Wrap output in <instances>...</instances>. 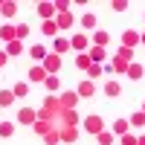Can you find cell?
I'll use <instances>...</instances> for the list:
<instances>
[{
    "mask_svg": "<svg viewBox=\"0 0 145 145\" xmlns=\"http://www.w3.org/2000/svg\"><path fill=\"white\" fill-rule=\"evenodd\" d=\"M81 122H84V131H87V134H102V131H105V119L99 116V113H90L87 119H81Z\"/></svg>",
    "mask_w": 145,
    "mask_h": 145,
    "instance_id": "1",
    "label": "cell"
},
{
    "mask_svg": "<svg viewBox=\"0 0 145 145\" xmlns=\"http://www.w3.org/2000/svg\"><path fill=\"white\" fill-rule=\"evenodd\" d=\"M41 67H44L46 72H50V76H55V72L61 70V55H55V52H50V55H46L44 61H41Z\"/></svg>",
    "mask_w": 145,
    "mask_h": 145,
    "instance_id": "2",
    "label": "cell"
},
{
    "mask_svg": "<svg viewBox=\"0 0 145 145\" xmlns=\"http://www.w3.org/2000/svg\"><path fill=\"white\" fill-rule=\"evenodd\" d=\"M87 46H90V38H87L84 32H76V35L70 38V50H78V52H84Z\"/></svg>",
    "mask_w": 145,
    "mask_h": 145,
    "instance_id": "3",
    "label": "cell"
},
{
    "mask_svg": "<svg viewBox=\"0 0 145 145\" xmlns=\"http://www.w3.org/2000/svg\"><path fill=\"white\" fill-rule=\"evenodd\" d=\"M18 122L20 125H35V122H38V110H32V107H20V110H18Z\"/></svg>",
    "mask_w": 145,
    "mask_h": 145,
    "instance_id": "4",
    "label": "cell"
},
{
    "mask_svg": "<svg viewBox=\"0 0 145 145\" xmlns=\"http://www.w3.org/2000/svg\"><path fill=\"white\" fill-rule=\"evenodd\" d=\"M76 93L81 96V99H93L96 96V81H90V78H84L78 87H76Z\"/></svg>",
    "mask_w": 145,
    "mask_h": 145,
    "instance_id": "5",
    "label": "cell"
},
{
    "mask_svg": "<svg viewBox=\"0 0 145 145\" xmlns=\"http://www.w3.org/2000/svg\"><path fill=\"white\" fill-rule=\"evenodd\" d=\"M58 99H61V105H64V107H70V110H76V105H78V99H81V96H78L76 90H64L61 96H58Z\"/></svg>",
    "mask_w": 145,
    "mask_h": 145,
    "instance_id": "6",
    "label": "cell"
},
{
    "mask_svg": "<svg viewBox=\"0 0 145 145\" xmlns=\"http://www.w3.org/2000/svg\"><path fill=\"white\" fill-rule=\"evenodd\" d=\"M137 44H139V32H137V29H125V32H122V46L134 50Z\"/></svg>",
    "mask_w": 145,
    "mask_h": 145,
    "instance_id": "7",
    "label": "cell"
},
{
    "mask_svg": "<svg viewBox=\"0 0 145 145\" xmlns=\"http://www.w3.org/2000/svg\"><path fill=\"white\" fill-rule=\"evenodd\" d=\"M46 76H50V72H46L41 64H35V67L29 70V81H35V84H44V81H46Z\"/></svg>",
    "mask_w": 145,
    "mask_h": 145,
    "instance_id": "8",
    "label": "cell"
},
{
    "mask_svg": "<svg viewBox=\"0 0 145 145\" xmlns=\"http://www.w3.org/2000/svg\"><path fill=\"white\" fill-rule=\"evenodd\" d=\"M0 38H3V44H12V41H18V29L12 26V23H3V29H0Z\"/></svg>",
    "mask_w": 145,
    "mask_h": 145,
    "instance_id": "9",
    "label": "cell"
},
{
    "mask_svg": "<svg viewBox=\"0 0 145 145\" xmlns=\"http://www.w3.org/2000/svg\"><path fill=\"white\" fill-rule=\"evenodd\" d=\"M72 20H76V18H72V12H61V15H55L58 32H61V29H70V26H72Z\"/></svg>",
    "mask_w": 145,
    "mask_h": 145,
    "instance_id": "10",
    "label": "cell"
},
{
    "mask_svg": "<svg viewBox=\"0 0 145 145\" xmlns=\"http://www.w3.org/2000/svg\"><path fill=\"white\" fill-rule=\"evenodd\" d=\"M58 134H61V142H67V145H72V142H76L78 139V128H61V131H58Z\"/></svg>",
    "mask_w": 145,
    "mask_h": 145,
    "instance_id": "11",
    "label": "cell"
},
{
    "mask_svg": "<svg viewBox=\"0 0 145 145\" xmlns=\"http://www.w3.org/2000/svg\"><path fill=\"white\" fill-rule=\"evenodd\" d=\"M38 15H41L44 20H55L58 12H55V6H52V3H38Z\"/></svg>",
    "mask_w": 145,
    "mask_h": 145,
    "instance_id": "12",
    "label": "cell"
},
{
    "mask_svg": "<svg viewBox=\"0 0 145 145\" xmlns=\"http://www.w3.org/2000/svg\"><path fill=\"white\" fill-rule=\"evenodd\" d=\"M125 76H131L134 81H139V78L145 76V67H142L139 61H131V64H128V72H125Z\"/></svg>",
    "mask_w": 145,
    "mask_h": 145,
    "instance_id": "13",
    "label": "cell"
},
{
    "mask_svg": "<svg viewBox=\"0 0 145 145\" xmlns=\"http://www.w3.org/2000/svg\"><path fill=\"white\" fill-rule=\"evenodd\" d=\"M105 96L107 99H119V96H122V84L119 81H107L105 84Z\"/></svg>",
    "mask_w": 145,
    "mask_h": 145,
    "instance_id": "14",
    "label": "cell"
},
{
    "mask_svg": "<svg viewBox=\"0 0 145 145\" xmlns=\"http://www.w3.org/2000/svg\"><path fill=\"white\" fill-rule=\"evenodd\" d=\"M87 55H90V61H93V64H102L105 58H107L105 46H93V44H90V52H87Z\"/></svg>",
    "mask_w": 145,
    "mask_h": 145,
    "instance_id": "15",
    "label": "cell"
},
{
    "mask_svg": "<svg viewBox=\"0 0 145 145\" xmlns=\"http://www.w3.org/2000/svg\"><path fill=\"white\" fill-rule=\"evenodd\" d=\"M107 41H110V35H107L105 29H96V32H93V38H90V44H93V46H105Z\"/></svg>",
    "mask_w": 145,
    "mask_h": 145,
    "instance_id": "16",
    "label": "cell"
},
{
    "mask_svg": "<svg viewBox=\"0 0 145 145\" xmlns=\"http://www.w3.org/2000/svg\"><path fill=\"white\" fill-rule=\"evenodd\" d=\"M41 32L46 35V38H58V23H55V20H44Z\"/></svg>",
    "mask_w": 145,
    "mask_h": 145,
    "instance_id": "17",
    "label": "cell"
},
{
    "mask_svg": "<svg viewBox=\"0 0 145 145\" xmlns=\"http://www.w3.org/2000/svg\"><path fill=\"white\" fill-rule=\"evenodd\" d=\"M128 128H131L128 119H116V122H113V137H125V134H128Z\"/></svg>",
    "mask_w": 145,
    "mask_h": 145,
    "instance_id": "18",
    "label": "cell"
},
{
    "mask_svg": "<svg viewBox=\"0 0 145 145\" xmlns=\"http://www.w3.org/2000/svg\"><path fill=\"white\" fill-rule=\"evenodd\" d=\"M12 93H15V99H26V96H29V84L26 81H18L15 87H12Z\"/></svg>",
    "mask_w": 145,
    "mask_h": 145,
    "instance_id": "19",
    "label": "cell"
},
{
    "mask_svg": "<svg viewBox=\"0 0 145 145\" xmlns=\"http://www.w3.org/2000/svg\"><path fill=\"white\" fill-rule=\"evenodd\" d=\"M29 55H32V61H44V58L50 55V52H46V46H41V44H35L32 50H29Z\"/></svg>",
    "mask_w": 145,
    "mask_h": 145,
    "instance_id": "20",
    "label": "cell"
},
{
    "mask_svg": "<svg viewBox=\"0 0 145 145\" xmlns=\"http://www.w3.org/2000/svg\"><path fill=\"white\" fill-rule=\"evenodd\" d=\"M0 12H3V18H15V12H18V3H12V0H0Z\"/></svg>",
    "mask_w": 145,
    "mask_h": 145,
    "instance_id": "21",
    "label": "cell"
},
{
    "mask_svg": "<svg viewBox=\"0 0 145 145\" xmlns=\"http://www.w3.org/2000/svg\"><path fill=\"white\" fill-rule=\"evenodd\" d=\"M90 64H93V61H90V55H87V52H78V55H76V67H78V70L87 72V70H90Z\"/></svg>",
    "mask_w": 145,
    "mask_h": 145,
    "instance_id": "22",
    "label": "cell"
},
{
    "mask_svg": "<svg viewBox=\"0 0 145 145\" xmlns=\"http://www.w3.org/2000/svg\"><path fill=\"white\" fill-rule=\"evenodd\" d=\"M116 58H119V61H125V64H131V61H134V50H128V46H119Z\"/></svg>",
    "mask_w": 145,
    "mask_h": 145,
    "instance_id": "23",
    "label": "cell"
},
{
    "mask_svg": "<svg viewBox=\"0 0 145 145\" xmlns=\"http://www.w3.org/2000/svg\"><path fill=\"white\" fill-rule=\"evenodd\" d=\"M67 50H70V41H67V38H55L52 52H55V55H61V52H67Z\"/></svg>",
    "mask_w": 145,
    "mask_h": 145,
    "instance_id": "24",
    "label": "cell"
},
{
    "mask_svg": "<svg viewBox=\"0 0 145 145\" xmlns=\"http://www.w3.org/2000/svg\"><path fill=\"white\" fill-rule=\"evenodd\" d=\"M23 52V41H12L6 44V55H20Z\"/></svg>",
    "mask_w": 145,
    "mask_h": 145,
    "instance_id": "25",
    "label": "cell"
},
{
    "mask_svg": "<svg viewBox=\"0 0 145 145\" xmlns=\"http://www.w3.org/2000/svg\"><path fill=\"white\" fill-rule=\"evenodd\" d=\"M12 102H15V93L12 90H0V107H9Z\"/></svg>",
    "mask_w": 145,
    "mask_h": 145,
    "instance_id": "26",
    "label": "cell"
},
{
    "mask_svg": "<svg viewBox=\"0 0 145 145\" xmlns=\"http://www.w3.org/2000/svg\"><path fill=\"white\" fill-rule=\"evenodd\" d=\"M44 142H46V145H58V142H61V134H58V131H46V134H44Z\"/></svg>",
    "mask_w": 145,
    "mask_h": 145,
    "instance_id": "27",
    "label": "cell"
},
{
    "mask_svg": "<svg viewBox=\"0 0 145 145\" xmlns=\"http://www.w3.org/2000/svg\"><path fill=\"white\" fill-rule=\"evenodd\" d=\"M102 72H105V67H102V64H90V70H87V78H90V81H96V78L102 76Z\"/></svg>",
    "mask_w": 145,
    "mask_h": 145,
    "instance_id": "28",
    "label": "cell"
},
{
    "mask_svg": "<svg viewBox=\"0 0 145 145\" xmlns=\"http://www.w3.org/2000/svg\"><path fill=\"white\" fill-rule=\"evenodd\" d=\"M128 122L134 125V128H142V125H145V113H142V110H137V113H131V119H128Z\"/></svg>",
    "mask_w": 145,
    "mask_h": 145,
    "instance_id": "29",
    "label": "cell"
},
{
    "mask_svg": "<svg viewBox=\"0 0 145 145\" xmlns=\"http://www.w3.org/2000/svg\"><path fill=\"white\" fill-rule=\"evenodd\" d=\"M96 23H99L96 15H84V18H81V26H84V29H93V32H96Z\"/></svg>",
    "mask_w": 145,
    "mask_h": 145,
    "instance_id": "30",
    "label": "cell"
},
{
    "mask_svg": "<svg viewBox=\"0 0 145 145\" xmlns=\"http://www.w3.org/2000/svg\"><path fill=\"white\" fill-rule=\"evenodd\" d=\"M58 84H61V81H58V76H46V81H44V87L50 90V93H55V90H58Z\"/></svg>",
    "mask_w": 145,
    "mask_h": 145,
    "instance_id": "31",
    "label": "cell"
},
{
    "mask_svg": "<svg viewBox=\"0 0 145 145\" xmlns=\"http://www.w3.org/2000/svg\"><path fill=\"white\" fill-rule=\"evenodd\" d=\"M12 134H15V125H12V122H0V137H12Z\"/></svg>",
    "mask_w": 145,
    "mask_h": 145,
    "instance_id": "32",
    "label": "cell"
},
{
    "mask_svg": "<svg viewBox=\"0 0 145 145\" xmlns=\"http://www.w3.org/2000/svg\"><path fill=\"white\" fill-rule=\"evenodd\" d=\"M113 72H119V76H125V72H128V64H125V61H119L116 55H113Z\"/></svg>",
    "mask_w": 145,
    "mask_h": 145,
    "instance_id": "33",
    "label": "cell"
},
{
    "mask_svg": "<svg viewBox=\"0 0 145 145\" xmlns=\"http://www.w3.org/2000/svg\"><path fill=\"white\" fill-rule=\"evenodd\" d=\"M96 139H99V145H113V134H107V131L96 134Z\"/></svg>",
    "mask_w": 145,
    "mask_h": 145,
    "instance_id": "34",
    "label": "cell"
},
{
    "mask_svg": "<svg viewBox=\"0 0 145 145\" xmlns=\"http://www.w3.org/2000/svg\"><path fill=\"white\" fill-rule=\"evenodd\" d=\"M18 41H26V35H29V23H18Z\"/></svg>",
    "mask_w": 145,
    "mask_h": 145,
    "instance_id": "35",
    "label": "cell"
},
{
    "mask_svg": "<svg viewBox=\"0 0 145 145\" xmlns=\"http://www.w3.org/2000/svg\"><path fill=\"white\" fill-rule=\"evenodd\" d=\"M128 6H131L128 0H113V3H110V9H113V12H128Z\"/></svg>",
    "mask_w": 145,
    "mask_h": 145,
    "instance_id": "36",
    "label": "cell"
},
{
    "mask_svg": "<svg viewBox=\"0 0 145 145\" xmlns=\"http://www.w3.org/2000/svg\"><path fill=\"white\" fill-rule=\"evenodd\" d=\"M55 12H58V15H61V12H70V3H67V0H55Z\"/></svg>",
    "mask_w": 145,
    "mask_h": 145,
    "instance_id": "37",
    "label": "cell"
},
{
    "mask_svg": "<svg viewBox=\"0 0 145 145\" xmlns=\"http://www.w3.org/2000/svg\"><path fill=\"white\" fill-rule=\"evenodd\" d=\"M119 142H122V145H137V137L134 134H125V137H119Z\"/></svg>",
    "mask_w": 145,
    "mask_h": 145,
    "instance_id": "38",
    "label": "cell"
},
{
    "mask_svg": "<svg viewBox=\"0 0 145 145\" xmlns=\"http://www.w3.org/2000/svg\"><path fill=\"white\" fill-rule=\"evenodd\" d=\"M6 64H9V55H6V52H0V70H3Z\"/></svg>",
    "mask_w": 145,
    "mask_h": 145,
    "instance_id": "39",
    "label": "cell"
},
{
    "mask_svg": "<svg viewBox=\"0 0 145 145\" xmlns=\"http://www.w3.org/2000/svg\"><path fill=\"white\" fill-rule=\"evenodd\" d=\"M137 145H145V134H142V137H137Z\"/></svg>",
    "mask_w": 145,
    "mask_h": 145,
    "instance_id": "40",
    "label": "cell"
},
{
    "mask_svg": "<svg viewBox=\"0 0 145 145\" xmlns=\"http://www.w3.org/2000/svg\"><path fill=\"white\" fill-rule=\"evenodd\" d=\"M139 44H142V46H145V32H139Z\"/></svg>",
    "mask_w": 145,
    "mask_h": 145,
    "instance_id": "41",
    "label": "cell"
},
{
    "mask_svg": "<svg viewBox=\"0 0 145 145\" xmlns=\"http://www.w3.org/2000/svg\"><path fill=\"white\" fill-rule=\"evenodd\" d=\"M142 113H145V105H142Z\"/></svg>",
    "mask_w": 145,
    "mask_h": 145,
    "instance_id": "42",
    "label": "cell"
}]
</instances>
